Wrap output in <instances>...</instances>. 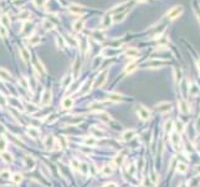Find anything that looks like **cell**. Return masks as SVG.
I'll use <instances>...</instances> for the list:
<instances>
[{"label": "cell", "mask_w": 200, "mask_h": 187, "mask_svg": "<svg viewBox=\"0 0 200 187\" xmlns=\"http://www.w3.org/2000/svg\"><path fill=\"white\" fill-rule=\"evenodd\" d=\"M71 82H72L71 75H65L64 79H62V81H61V86H62V87H67V86L71 85Z\"/></svg>", "instance_id": "f1b7e54d"}, {"label": "cell", "mask_w": 200, "mask_h": 187, "mask_svg": "<svg viewBox=\"0 0 200 187\" xmlns=\"http://www.w3.org/2000/svg\"><path fill=\"white\" fill-rule=\"evenodd\" d=\"M97 115H98V119L101 121H103V122H111V116H109L108 114L103 112V111H98Z\"/></svg>", "instance_id": "484cf974"}, {"label": "cell", "mask_w": 200, "mask_h": 187, "mask_svg": "<svg viewBox=\"0 0 200 187\" xmlns=\"http://www.w3.org/2000/svg\"><path fill=\"white\" fill-rule=\"evenodd\" d=\"M108 100L113 101V102H121L123 100V96L119 94H116V92H111V94H108Z\"/></svg>", "instance_id": "e0dca14e"}, {"label": "cell", "mask_w": 200, "mask_h": 187, "mask_svg": "<svg viewBox=\"0 0 200 187\" xmlns=\"http://www.w3.org/2000/svg\"><path fill=\"white\" fill-rule=\"evenodd\" d=\"M138 187H144V186H138Z\"/></svg>", "instance_id": "6125c7cd"}, {"label": "cell", "mask_w": 200, "mask_h": 187, "mask_svg": "<svg viewBox=\"0 0 200 187\" xmlns=\"http://www.w3.org/2000/svg\"><path fill=\"white\" fill-rule=\"evenodd\" d=\"M189 94L191 96H196L199 94V86L196 84H193L190 87H189Z\"/></svg>", "instance_id": "8d00e7d4"}, {"label": "cell", "mask_w": 200, "mask_h": 187, "mask_svg": "<svg viewBox=\"0 0 200 187\" xmlns=\"http://www.w3.org/2000/svg\"><path fill=\"white\" fill-rule=\"evenodd\" d=\"M171 126H173V122H171V121L167 122V123H165V130H167V131L169 130V131H170V130H171Z\"/></svg>", "instance_id": "9f6ffc18"}, {"label": "cell", "mask_w": 200, "mask_h": 187, "mask_svg": "<svg viewBox=\"0 0 200 187\" xmlns=\"http://www.w3.org/2000/svg\"><path fill=\"white\" fill-rule=\"evenodd\" d=\"M137 66H138V65L136 64V62H129V64L126 66V70H125V71H126L127 74H132L133 71L137 70Z\"/></svg>", "instance_id": "836d02e7"}, {"label": "cell", "mask_w": 200, "mask_h": 187, "mask_svg": "<svg viewBox=\"0 0 200 187\" xmlns=\"http://www.w3.org/2000/svg\"><path fill=\"white\" fill-rule=\"evenodd\" d=\"M0 36L1 38H6L8 36V30H6V27L5 26H0Z\"/></svg>", "instance_id": "681fc988"}, {"label": "cell", "mask_w": 200, "mask_h": 187, "mask_svg": "<svg viewBox=\"0 0 200 187\" xmlns=\"http://www.w3.org/2000/svg\"><path fill=\"white\" fill-rule=\"evenodd\" d=\"M112 172H113V167H111L109 165L103 166L102 170H101V174L103 176H109V175H112Z\"/></svg>", "instance_id": "4316f807"}, {"label": "cell", "mask_w": 200, "mask_h": 187, "mask_svg": "<svg viewBox=\"0 0 200 187\" xmlns=\"http://www.w3.org/2000/svg\"><path fill=\"white\" fill-rule=\"evenodd\" d=\"M0 79H3V80H6V81H10L12 79V76L9 71H6L5 69L3 67H0Z\"/></svg>", "instance_id": "ac0fdd59"}, {"label": "cell", "mask_w": 200, "mask_h": 187, "mask_svg": "<svg viewBox=\"0 0 200 187\" xmlns=\"http://www.w3.org/2000/svg\"><path fill=\"white\" fill-rule=\"evenodd\" d=\"M80 161L77 160V158H72V160L70 161V165H71V167H72V170H78V167H80Z\"/></svg>", "instance_id": "7bdbcfd3"}, {"label": "cell", "mask_w": 200, "mask_h": 187, "mask_svg": "<svg viewBox=\"0 0 200 187\" xmlns=\"http://www.w3.org/2000/svg\"><path fill=\"white\" fill-rule=\"evenodd\" d=\"M184 8H183V5H175L173 6L168 13H167V18L169 20H175L177 18H179L182 15V13H183Z\"/></svg>", "instance_id": "6da1fadb"}, {"label": "cell", "mask_w": 200, "mask_h": 187, "mask_svg": "<svg viewBox=\"0 0 200 187\" xmlns=\"http://www.w3.org/2000/svg\"><path fill=\"white\" fill-rule=\"evenodd\" d=\"M100 62H101V56L95 58V60L92 62V69H97V66L100 65Z\"/></svg>", "instance_id": "db71d44e"}, {"label": "cell", "mask_w": 200, "mask_h": 187, "mask_svg": "<svg viewBox=\"0 0 200 187\" xmlns=\"http://www.w3.org/2000/svg\"><path fill=\"white\" fill-rule=\"evenodd\" d=\"M92 36H93L96 40H97V41H102V40H103V35L100 33V30L93 31V33H92Z\"/></svg>", "instance_id": "bcb514c9"}, {"label": "cell", "mask_w": 200, "mask_h": 187, "mask_svg": "<svg viewBox=\"0 0 200 187\" xmlns=\"http://www.w3.org/2000/svg\"><path fill=\"white\" fill-rule=\"evenodd\" d=\"M137 112H138V116H139L142 120H148L149 117H150V112H149V110H148V109H146L144 106H142V105L138 106Z\"/></svg>", "instance_id": "5b68a950"}, {"label": "cell", "mask_w": 200, "mask_h": 187, "mask_svg": "<svg viewBox=\"0 0 200 187\" xmlns=\"http://www.w3.org/2000/svg\"><path fill=\"white\" fill-rule=\"evenodd\" d=\"M0 177H3V178H9V177H10V171H8V170L1 171V172H0Z\"/></svg>", "instance_id": "11a10c76"}, {"label": "cell", "mask_w": 200, "mask_h": 187, "mask_svg": "<svg viewBox=\"0 0 200 187\" xmlns=\"http://www.w3.org/2000/svg\"><path fill=\"white\" fill-rule=\"evenodd\" d=\"M47 0H34V4H35L37 8H42V6L46 4Z\"/></svg>", "instance_id": "f907efd6"}, {"label": "cell", "mask_w": 200, "mask_h": 187, "mask_svg": "<svg viewBox=\"0 0 200 187\" xmlns=\"http://www.w3.org/2000/svg\"><path fill=\"white\" fill-rule=\"evenodd\" d=\"M19 84H20V86H21L23 89H25V90L29 89V81H27L25 78H20L19 79Z\"/></svg>", "instance_id": "60d3db41"}, {"label": "cell", "mask_w": 200, "mask_h": 187, "mask_svg": "<svg viewBox=\"0 0 200 187\" xmlns=\"http://www.w3.org/2000/svg\"><path fill=\"white\" fill-rule=\"evenodd\" d=\"M126 56H128V58H132V59H134V58H137L138 55H139V51H138L136 47H129V49H127L126 50Z\"/></svg>", "instance_id": "2e32d148"}, {"label": "cell", "mask_w": 200, "mask_h": 187, "mask_svg": "<svg viewBox=\"0 0 200 187\" xmlns=\"http://www.w3.org/2000/svg\"><path fill=\"white\" fill-rule=\"evenodd\" d=\"M89 134H91L93 137H105V131L100 130L96 126H92L91 129H89Z\"/></svg>", "instance_id": "8fae6325"}, {"label": "cell", "mask_w": 200, "mask_h": 187, "mask_svg": "<svg viewBox=\"0 0 200 187\" xmlns=\"http://www.w3.org/2000/svg\"><path fill=\"white\" fill-rule=\"evenodd\" d=\"M117 52H118V50L113 49V47H109V49H105L102 51V55H106V56H113V55H116Z\"/></svg>", "instance_id": "e575fe53"}, {"label": "cell", "mask_w": 200, "mask_h": 187, "mask_svg": "<svg viewBox=\"0 0 200 187\" xmlns=\"http://www.w3.org/2000/svg\"><path fill=\"white\" fill-rule=\"evenodd\" d=\"M11 181L15 183V185H19L20 182L23 181V175L19 174V172H16V174H14V175L11 176Z\"/></svg>", "instance_id": "1f68e13d"}, {"label": "cell", "mask_w": 200, "mask_h": 187, "mask_svg": "<svg viewBox=\"0 0 200 187\" xmlns=\"http://www.w3.org/2000/svg\"><path fill=\"white\" fill-rule=\"evenodd\" d=\"M51 96H52V92L50 89H46L44 94H42V98H41V101H40V105L41 106H47L49 103L51 102Z\"/></svg>", "instance_id": "277c9868"}, {"label": "cell", "mask_w": 200, "mask_h": 187, "mask_svg": "<svg viewBox=\"0 0 200 187\" xmlns=\"http://www.w3.org/2000/svg\"><path fill=\"white\" fill-rule=\"evenodd\" d=\"M103 187H117V183H114V182H108V183H106Z\"/></svg>", "instance_id": "680465c9"}, {"label": "cell", "mask_w": 200, "mask_h": 187, "mask_svg": "<svg viewBox=\"0 0 200 187\" xmlns=\"http://www.w3.org/2000/svg\"><path fill=\"white\" fill-rule=\"evenodd\" d=\"M196 66H198V71H199V74H200V58H199L198 61H196Z\"/></svg>", "instance_id": "91938a15"}, {"label": "cell", "mask_w": 200, "mask_h": 187, "mask_svg": "<svg viewBox=\"0 0 200 187\" xmlns=\"http://www.w3.org/2000/svg\"><path fill=\"white\" fill-rule=\"evenodd\" d=\"M157 110L159 111L160 114H165V112H169L171 110V103L170 102H160L159 105H157Z\"/></svg>", "instance_id": "52a82bcc"}, {"label": "cell", "mask_w": 200, "mask_h": 187, "mask_svg": "<svg viewBox=\"0 0 200 187\" xmlns=\"http://www.w3.org/2000/svg\"><path fill=\"white\" fill-rule=\"evenodd\" d=\"M157 177H158L157 174H152V175H150V180L153 181V183H157Z\"/></svg>", "instance_id": "6f0895ef"}, {"label": "cell", "mask_w": 200, "mask_h": 187, "mask_svg": "<svg viewBox=\"0 0 200 187\" xmlns=\"http://www.w3.org/2000/svg\"><path fill=\"white\" fill-rule=\"evenodd\" d=\"M78 170H80V172H81L82 175H88L89 174V166L86 162H81Z\"/></svg>", "instance_id": "cb8c5ba5"}, {"label": "cell", "mask_w": 200, "mask_h": 187, "mask_svg": "<svg viewBox=\"0 0 200 187\" xmlns=\"http://www.w3.org/2000/svg\"><path fill=\"white\" fill-rule=\"evenodd\" d=\"M68 10H70V13H72V14H84V11H85L84 6H80V5H76V4L70 5Z\"/></svg>", "instance_id": "5bb4252c"}, {"label": "cell", "mask_w": 200, "mask_h": 187, "mask_svg": "<svg viewBox=\"0 0 200 187\" xmlns=\"http://www.w3.org/2000/svg\"><path fill=\"white\" fill-rule=\"evenodd\" d=\"M80 59H76L73 62V69H72V75L73 78H77L78 74H80Z\"/></svg>", "instance_id": "ffe728a7"}, {"label": "cell", "mask_w": 200, "mask_h": 187, "mask_svg": "<svg viewBox=\"0 0 200 187\" xmlns=\"http://www.w3.org/2000/svg\"><path fill=\"white\" fill-rule=\"evenodd\" d=\"M40 41H41V39H40L39 36H31L27 43H29L30 46H36L37 44H40Z\"/></svg>", "instance_id": "d590c367"}, {"label": "cell", "mask_w": 200, "mask_h": 187, "mask_svg": "<svg viewBox=\"0 0 200 187\" xmlns=\"http://www.w3.org/2000/svg\"><path fill=\"white\" fill-rule=\"evenodd\" d=\"M73 103H75V100L72 98H65L62 101H61V107L65 109V110H70L73 107Z\"/></svg>", "instance_id": "30bf717a"}, {"label": "cell", "mask_w": 200, "mask_h": 187, "mask_svg": "<svg viewBox=\"0 0 200 187\" xmlns=\"http://www.w3.org/2000/svg\"><path fill=\"white\" fill-rule=\"evenodd\" d=\"M126 15H127V11H123V13H119V14H116L114 18H112L113 23H119V21H122V20L125 19Z\"/></svg>", "instance_id": "d6a6232c"}, {"label": "cell", "mask_w": 200, "mask_h": 187, "mask_svg": "<svg viewBox=\"0 0 200 187\" xmlns=\"http://www.w3.org/2000/svg\"><path fill=\"white\" fill-rule=\"evenodd\" d=\"M27 134H29L30 137H32V138H37L40 136V131L34 126H29V129H27Z\"/></svg>", "instance_id": "d6986e66"}, {"label": "cell", "mask_w": 200, "mask_h": 187, "mask_svg": "<svg viewBox=\"0 0 200 187\" xmlns=\"http://www.w3.org/2000/svg\"><path fill=\"white\" fill-rule=\"evenodd\" d=\"M112 21H113V20H112V16L109 15V13H108V14H106V15L102 18V23H101L102 29H106V27H108L109 25L112 24Z\"/></svg>", "instance_id": "7c38bea8"}, {"label": "cell", "mask_w": 200, "mask_h": 187, "mask_svg": "<svg viewBox=\"0 0 200 187\" xmlns=\"http://www.w3.org/2000/svg\"><path fill=\"white\" fill-rule=\"evenodd\" d=\"M89 89H91V82H89V80H87L84 84V86H82V89L78 90V94L80 95H86L89 91Z\"/></svg>", "instance_id": "603a6c76"}, {"label": "cell", "mask_w": 200, "mask_h": 187, "mask_svg": "<svg viewBox=\"0 0 200 187\" xmlns=\"http://www.w3.org/2000/svg\"><path fill=\"white\" fill-rule=\"evenodd\" d=\"M6 103H8V99L3 94H0V106H6Z\"/></svg>", "instance_id": "f5cc1de1"}, {"label": "cell", "mask_w": 200, "mask_h": 187, "mask_svg": "<svg viewBox=\"0 0 200 187\" xmlns=\"http://www.w3.org/2000/svg\"><path fill=\"white\" fill-rule=\"evenodd\" d=\"M5 150H6V140L0 137V152H5Z\"/></svg>", "instance_id": "7dc6e473"}, {"label": "cell", "mask_w": 200, "mask_h": 187, "mask_svg": "<svg viewBox=\"0 0 200 187\" xmlns=\"http://www.w3.org/2000/svg\"><path fill=\"white\" fill-rule=\"evenodd\" d=\"M25 110H26V111L29 112V114H35V112L39 111V107H37L36 105H34V103H29V102H27Z\"/></svg>", "instance_id": "83f0119b"}, {"label": "cell", "mask_w": 200, "mask_h": 187, "mask_svg": "<svg viewBox=\"0 0 200 187\" xmlns=\"http://www.w3.org/2000/svg\"><path fill=\"white\" fill-rule=\"evenodd\" d=\"M44 27L46 30H51L53 25H52V23H50V20H44Z\"/></svg>", "instance_id": "816d5d0a"}, {"label": "cell", "mask_w": 200, "mask_h": 187, "mask_svg": "<svg viewBox=\"0 0 200 187\" xmlns=\"http://www.w3.org/2000/svg\"><path fill=\"white\" fill-rule=\"evenodd\" d=\"M171 141H173V143L177 146V145H178L179 142H180V136H179V134L174 132L173 135H171Z\"/></svg>", "instance_id": "ee69618b"}, {"label": "cell", "mask_w": 200, "mask_h": 187, "mask_svg": "<svg viewBox=\"0 0 200 187\" xmlns=\"http://www.w3.org/2000/svg\"><path fill=\"white\" fill-rule=\"evenodd\" d=\"M1 160L5 162H11L12 161V156L9 152H1Z\"/></svg>", "instance_id": "f35d334b"}, {"label": "cell", "mask_w": 200, "mask_h": 187, "mask_svg": "<svg viewBox=\"0 0 200 187\" xmlns=\"http://www.w3.org/2000/svg\"><path fill=\"white\" fill-rule=\"evenodd\" d=\"M0 23H1L3 26L9 27L10 26V19H9V16L6 15V14H3V15L0 16Z\"/></svg>", "instance_id": "4dcf8cb0"}, {"label": "cell", "mask_w": 200, "mask_h": 187, "mask_svg": "<svg viewBox=\"0 0 200 187\" xmlns=\"http://www.w3.org/2000/svg\"><path fill=\"white\" fill-rule=\"evenodd\" d=\"M107 75H108V71L107 70H103L98 74V76L95 79L93 84H92V87H101L103 86V84L107 81Z\"/></svg>", "instance_id": "7a4b0ae2"}, {"label": "cell", "mask_w": 200, "mask_h": 187, "mask_svg": "<svg viewBox=\"0 0 200 187\" xmlns=\"http://www.w3.org/2000/svg\"><path fill=\"white\" fill-rule=\"evenodd\" d=\"M136 1H138V3H146L147 0H136Z\"/></svg>", "instance_id": "94428289"}, {"label": "cell", "mask_w": 200, "mask_h": 187, "mask_svg": "<svg viewBox=\"0 0 200 187\" xmlns=\"http://www.w3.org/2000/svg\"><path fill=\"white\" fill-rule=\"evenodd\" d=\"M24 165H25L26 170H32L36 166V160L32 158L31 156H25L24 157Z\"/></svg>", "instance_id": "8992f818"}, {"label": "cell", "mask_w": 200, "mask_h": 187, "mask_svg": "<svg viewBox=\"0 0 200 187\" xmlns=\"http://www.w3.org/2000/svg\"><path fill=\"white\" fill-rule=\"evenodd\" d=\"M84 24H85V19H84V18L77 19V20L75 21V24H73V30H75L76 33L81 31V30H82V27H84Z\"/></svg>", "instance_id": "9a60e30c"}, {"label": "cell", "mask_w": 200, "mask_h": 187, "mask_svg": "<svg viewBox=\"0 0 200 187\" xmlns=\"http://www.w3.org/2000/svg\"><path fill=\"white\" fill-rule=\"evenodd\" d=\"M89 110H92V111H102V102L100 101H95V102H91L89 103Z\"/></svg>", "instance_id": "44dd1931"}, {"label": "cell", "mask_w": 200, "mask_h": 187, "mask_svg": "<svg viewBox=\"0 0 200 187\" xmlns=\"http://www.w3.org/2000/svg\"><path fill=\"white\" fill-rule=\"evenodd\" d=\"M193 5H194V11H195L196 16H198V21L200 24V4H198L196 0H194V1H193Z\"/></svg>", "instance_id": "74e56055"}, {"label": "cell", "mask_w": 200, "mask_h": 187, "mask_svg": "<svg viewBox=\"0 0 200 187\" xmlns=\"http://www.w3.org/2000/svg\"><path fill=\"white\" fill-rule=\"evenodd\" d=\"M20 55H21V58H23V60H24V62H29L30 61V51L26 49V47H20Z\"/></svg>", "instance_id": "4fadbf2b"}, {"label": "cell", "mask_w": 200, "mask_h": 187, "mask_svg": "<svg viewBox=\"0 0 200 187\" xmlns=\"http://www.w3.org/2000/svg\"><path fill=\"white\" fill-rule=\"evenodd\" d=\"M82 117H78V116H72V117H70L67 121H66V123H68V125H77V123H80V122H82Z\"/></svg>", "instance_id": "f546056e"}, {"label": "cell", "mask_w": 200, "mask_h": 187, "mask_svg": "<svg viewBox=\"0 0 200 187\" xmlns=\"http://www.w3.org/2000/svg\"><path fill=\"white\" fill-rule=\"evenodd\" d=\"M178 172H180V174H185V172L188 171V167H187V165L183 163V162H179L178 163Z\"/></svg>", "instance_id": "ab89813d"}, {"label": "cell", "mask_w": 200, "mask_h": 187, "mask_svg": "<svg viewBox=\"0 0 200 187\" xmlns=\"http://www.w3.org/2000/svg\"><path fill=\"white\" fill-rule=\"evenodd\" d=\"M29 16H30V13H29V11H26V10H23L21 13L19 14V19H21V20L29 19Z\"/></svg>", "instance_id": "f6af8a7d"}, {"label": "cell", "mask_w": 200, "mask_h": 187, "mask_svg": "<svg viewBox=\"0 0 200 187\" xmlns=\"http://www.w3.org/2000/svg\"><path fill=\"white\" fill-rule=\"evenodd\" d=\"M55 143H56V138H55L53 136H47L44 140V145H45L46 150H53Z\"/></svg>", "instance_id": "ba28073f"}, {"label": "cell", "mask_w": 200, "mask_h": 187, "mask_svg": "<svg viewBox=\"0 0 200 187\" xmlns=\"http://www.w3.org/2000/svg\"><path fill=\"white\" fill-rule=\"evenodd\" d=\"M84 143L86 145V146H96L97 145V140H96V137L91 136V137H85V140H84Z\"/></svg>", "instance_id": "7402d4cb"}, {"label": "cell", "mask_w": 200, "mask_h": 187, "mask_svg": "<svg viewBox=\"0 0 200 187\" xmlns=\"http://www.w3.org/2000/svg\"><path fill=\"white\" fill-rule=\"evenodd\" d=\"M164 64H165V61H162V60H152L150 62H148V66L152 69H157V67H160Z\"/></svg>", "instance_id": "d4e9b609"}, {"label": "cell", "mask_w": 200, "mask_h": 187, "mask_svg": "<svg viewBox=\"0 0 200 187\" xmlns=\"http://www.w3.org/2000/svg\"><path fill=\"white\" fill-rule=\"evenodd\" d=\"M134 135H136V130H133V129L126 130L125 132L122 134L121 140H122V141H129V140H132V138L134 137Z\"/></svg>", "instance_id": "9c48e42d"}, {"label": "cell", "mask_w": 200, "mask_h": 187, "mask_svg": "<svg viewBox=\"0 0 200 187\" xmlns=\"http://www.w3.org/2000/svg\"><path fill=\"white\" fill-rule=\"evenodd\" d=\"M8 102L10 103V107L16 109V110H19V111H21V112L25 111V107L23 106L21 101H20L19 99H16V98H14V96H10V99H8Z\"/></svg>", "instance_id": "3957f363"}, {"label": "cell", "mask_w": 200, "mask_h": 187, "mask_svg": "<svg viewBox=\"0 0 200 187\" xmlns=\"http://www.w3.org/2000/svg\"><path fill=\"white\" fill-rule=\"evenodd\" d=\"M57 141H59V143H60L61 149H62V147H66V146H67V141H66L65 136H60V138H59Z\"/></svg>", "instance_id": "c3c4849f"}, {"label": "cell", "mask_w": 200, "mask_h": 187, "mask_svg": "<svg viewBox=\"0 0 200 187\" xmlns=\"http://www.w3.org/2000/svg\"><path fill=\"white\" fill-rule=\"evenodd\" d=\"M123 161H125V156H123V154H118L114 157V163L116 165H122Z\"/></svg>", "instance_id": "b9f144b4"}]
</instances>
